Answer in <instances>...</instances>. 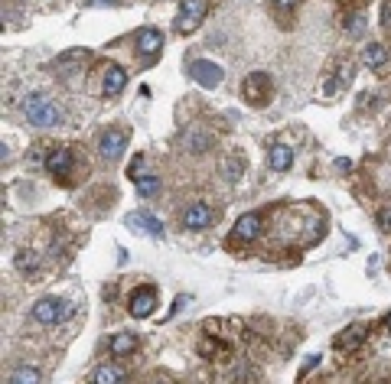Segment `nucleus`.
Returning <instances> with one entry per match:
<instances>
[{
    "instance_id": "1",
    "label": "nucleus",
    "mask_w": 391,
    "mask_h": 384,
    "mask_svg": "<svg viewBox=\"0 0 391 384\" xmlns=\"http://www.w3.org/2000/svg\"><path fill=\"white\" fill-rule=\"evenodd\" d=\"M23 118L30 121L33 128L46 130V128H59V124L65 121V114H63V107L56 105L53 98L33 91V95H26V101H23Z\"/></svg>"
},
{
    "instance_id": "2",
    "label": "nucleus",
    "mask_w": 391,
    "mask_h": 384,
    "mask_svg": "<svg viewBox=\"0 0 391 384\" xmlns=\"http://www.w3.org/2000/svg\"><path fill=\"white\" fill-rule=\"evenodd\" d=\"M69 313H72V306L65 303V299L59 297H40L36 303H33V322H40V326H59V322L69 320Z\"/></svg>"
},
{
    "instance_id": "3",
    "label": "nucleus",
    "mask_w": 391,
    "mask_h": 384,
    "mask_svg": "<svg viewBox=\"0 0 391 384\" xmlns=\"http://www.w3.org/2000/svg\"><path fill=\"white\" fill-rule=\"evenodd\" d=\"M242 91H244V98H248L254 107H265L267 98H271V91H274V85H271V75H267V72H251L242 82Z\"/></svg>"
},
{
    "instance_id": "4",
    "label": "nucleus",
    "mask_w": 391,
    "mask_h": 384,
    "mask_svg": "<svg viewBox=\"0 0 391 384\" xmlns=\"http://www.w3.org/2000/svg\"><path fill=\"white\" fill-rule=\"evenodd\" d=\"M206 0H180V10H176V33H192L206 17Z\"/></svg>"
},
{
    "instance_id": "5",
    "label": "nucleus",
    "mask_w": 391,
    "mask_h": 384,
    "mask_svg": "<svg viewBox=\"0 0 391 384\" xmlns=\"http://www.w3.org/2000/svg\"><path fill=\"white\" fill-rule=\"evenodd\" d=\"M153 310H157V290L153 287L134 290L131 299H127V313H131L134 320H147V316H153Z\"/></svg>"
},
{
    "instance_id": "6",
    "label": "nucleus",
    "mask_w": 391,
    "mask_h": 384,
    "mask_svg": "<svg viewBox=\"0 0 391 384\" xmlns=\"http://www.w3.org/2000/svg\"><path fill=\"white\" fill-rule=\"evenodd\" d=\"M124 147H127V134H124V130H117V128L105 130V134H101V140H98V153H101V160H108V163L121 160Z\"/></svg>"
},
{
    "instance_id": "7",
    "label": "nucleus",
    "mask_w": 391,
    "mask_h": 384,
    "mask_svg": "<svg viewBox=\"0 0 391 384\" xmlns=\"http://www.w3.org/2000/svg\"><path fill=\"white\" fill-rule=\"evenodd\" d=\"M192 78H196L202 88H215V85H222L225 69L219 62H212V59H196V62H192Z\"/></svg>"
},
{
    "instance_id": "8",
    "label": "nucleus",
    "mask_w": 391,
    "mask_h": 384,
    "mask_svg": "<svg viewBox=\"0 0 391 384\" xmlns=\"http://www.w3.org/2000/svg\"><path fill=\"white\" fill-rule=\"evenodd\" d=\"M212 225V205L209 202H192L186 212H183V228L186 232H202Z\"/></svg>"
},
{
    "instance_id": "9",
    "label": "nucleus",
    "mask_w": 391,
    "mask_h": 384,
    "mask_svg": "<svg viewBox=\"0 0 391 384\" xmlns=\"http://www.w3.org/2000/svg\"><path fill=\"white\" fill-rule=\"evenodd\" d=\"M160 49H163V33L160 30L150 26V30H144L138 36V55L144 59V62H153V59L160 55Z\"/></svg>"
},
{
    "instance_id": "10",
    "label": "nucleus",
    "mask_w": 391,
    "mask_h": 384,
    "mask_svg": "<svg viewBox=\"0 0 391 384\" xmlns=\"http://www.w3.org/2000/svg\"><path fill=\"white\" fill-rule=\"evenodd\" d=\"M124 222H127V228H131V232H147V235H153V238H163V222H160L157 215L131 212Z\"/></svg>"
},
{
    "instance_id": "11",
    "label": "nucleus",
    "mask_w": 391,
    "mask_h": 384,
    "mask_svg": "<svg viewBox=\"0 0 391 384\" xmlns=\"http://www.w3.org/2000/svg\"><path fill=\"white\" fill-rule=\"evenodd\" d=\"M261 235V215L258 212H248L238 218V225H235L232 238L235 241H242V245H248V241H254V238Z\"/></svg>"
},
{
    "instance_id": "12",
    "label": "nucleus",
    "mask_w": 391,
    "mask_h": 384,
    "mask_svg": "<svg viewBox=\"0 0 391 384\" xmlns=\"http://www.w3.org/2000/svg\"><path fill=\"white\" fill-rule=\"evenodd\" d=\"M267 166H271V173H287L294 166V150L287 147V143H271V150H267Z\"/></svg>"
},
{
    "instance_id": "13",
    "label": "nucleus",
    "mask_w": 391,
    "mask_h": 384,
    "mask_svg": "<svg viewBox=\"0 0 391 384\" xmlns=\"http://www.w3.org/2000/svg\"><path fill=\"white\" fill-rule=\"evenodd\" d=\"M124 85H127V69H121V65H108L105 85H101L105 98H117L121 91H124Z\"/></svg>"
},
{
    "instance_id": "14",
    "label": "nucleus",
    "mask_w": 391,
    "mask_h": 384,
    "mask_svg": "<svg viewBox=\"0 0 391 384\" xmlns=\"http://www.w3.org/2000/svg\"><path fill=\"white\" fill-rule=\"evenodd\" d=\"M138 335L134 332H117V335H111V342H108V352L117 355V358H124V355H134L138 352Z\"/></svg>"
},
{
    "instance_id": "15",
    "label": "nucleus",
    "mask_w": 391,
    "mask_h": 384,
    "mask_svg": "<svg viewBox=\"0 0 391 384\" xmlns=\"http://www.w3.org/2000/svg\"><path fill=\"white\" fill-rule=\"evenodd\" d=\"M69 166H72V153H69V147H53L49 150V157H46V170L56 173V176H63V173H69Z\"/></svg>"
},
{
    "instance_id": "16",
    "label": "nucleus",
    "mask_w": 391,
    "mask_h": 384,
    "mask_svg": "<svg viewBox=\"0 0 391 384\" xmlns=\"http://www.w3.org/2000/svg\"><path fill=\"white\" fill-rule=\"evenodd\" d=\"M369 329L365 326H349V329H342L336 335V349H359L362 342H365Z\"/></svg>"
},
{
    "instance_id": "17",
    "label": "nucleus",
    "mask_w": 391,
    "mask_h": 384,
    "mask_svg": "<svg viewBox=\"0 0 391 384\" xmlns=\"http://www.w3.org/2000/svg\"><path fill=\"white\" fill-rule=\"evenodd\" d=\"M362 62L369 65V69H381V65L388 62L385 46H381V43H369V46H365V53H362Z\"/></svg>"
},
{
    "instance_id": "18",
    "label": "nucleus",
    "mask_w": 391,
    "mask_h": 384,
    "mask_svg": "<svg viewBox=\"0 0 391 384\" xmlns=\"http://www.w3.org/2000/svg\"><path fill=\"white\" fill-rule=\"evenodd\" d=\"M92 381H98V384H115V381H124V372H121L117 365H98L95 372H92Z\"/></svg>"
},
{
    "instance_id": "19",
    "label": "nucleus",
    "mask_w": 391,
    "mask_h": 384,
    "mask_svg": "<svg viewBox=\"0 0 391 384\" xmlns=\"http://www.w3.org/2000/svg\"><path fill=\"white\" fill-rule=\"evenodd\" d=\"M7 381L10 384H36V381H42V374L36 372V368H13V372L7 374Z\"/></svg>"
},
{
    "instance_id": "20",
    "label": "nucleus",
    "mask_w": 391,
    "mask_h": 384,
    "mask_svg": "<svg viewBox=\"0 0 391 384\" xmlns=\"http://www.w3.org/2000/svg\"><path fill=\"white\" fill-rule=\"evenodd\" d=\"M134 182H138L140 199H150V195H157V192H160V180H157V176H140V180H134Z\"/></svg>"
},
{
    "instance_id": "21",
    "label": "nucleus",
    "mask_w": 391,
    "mask_h": 384,
    "mask_svg": "<svg viewBox=\"0 0 391 384\" xmlns=\"http://www.w3.org/2000/svg\"><path fill=\"white\" fill-rule=\"evenodd\" d=\"M88 59H92V53H88V49H69V53H63L59 55V65H72V62H88Z\"/></svg>"
},
{
    "instance_id": "22",
    "label": "nucleus",
    "mask_w": 391,
    "mask_h": 384,
    "mask_svg": "<svg viewBox=\"0 0 391 384\" xmlns=\"http://www.w3.org/2000/svg\"><path fill=\"white\" fill-rule=\"evenodd\" d=\"M209 143L212 140L206 137V134H186V150H192V153H206Z\"/></svg>"
},
{
    "instance_id": "23",
    "label": "nucleus",
    "mask_w": 391,
    "mask_h": 384,
    "mask_svg": "<svg viewBox=\"0 0 391 384\" xmlns=\"http://www.w3.org/2000/svg\"><path fill=\"white\" fill-rule=\"evenodd\" d=\"M36 264H40V257L33 254V251H20V254H17V261H13V267H17V270H33Z\"/></svg>"
},
{
    "instance_id": "24",
    "label": "nucleus",
    "mask_w": 391,
    "mask_h": 384,
    "mask_svg": "<svg viewBox=\"0 0 391 384\" xmlns=\"http://www.w3.org/2000/svg\"><path fill=\"white\" fill-rule=\"evenodd\" d=\"M297 3H300V0H271V7H274L277 13H284V17H290V13L297 10Z\"/></svg>"
},
{
    "instance_id": "25",
    "label": "nucleus",
    "mask_w": 391,
    "mask_h": 384,
    "mask_svg": "<svg viewBox=\"0 0 391 384\" xmlns=\"http://www.w3.org/2000/svg\"><path fill=\"white\" fill-rule=\"evenodd\" d=\"M346 30H349V33H362V30H365V17H359V13H356V17H349V20H346Z\"/></svg>"
},
{
    "instance_id": "26",
    "label": "nucleus",
    "mask_w": 391,
    "mask_h": 384,
    "mask_svg": "<svg viewBox=\"0 0 391 384\" xmlns=\"http://www.w3.org/2000/svg\"><path fill=\"white\" fill-rule=\"evenodd\" d=\"M381 26H385V30H391V0H385V3H381Z\"/></svg>"
},
{
    "instance_id": "27",
    "label": "nucleus",
    "mask_w": 391,
    "mask_h": 384,
    "mask_svg": "<svg viewBox=\"0 0 391 384\" xmlns=\"http://www.w3.org/2000/svg\"><path fill=\"white\" fill-rule=\"evenodd\" d=\"M140 166H144V157H134V163H131V180H140Z\"/></svg>"
},
{
    "instance_id": "28",
    "label": "nucleus",
    "mask_w": 391,
    "mask_h": 384,
    "mask_svg": "<svg viewBox=\"0 0 391 384\" xmlns=\"http://www.w3.org/2000/svg\"><path fill=\"white\" fill-rule=\"evenodd\" d=\"M186 303H190V297H176V303H173V310H169V316H176V313H180L183 306H186Z\"/></svg>"
},
{
    "instance_id": "29",
    "label": "nucleus",
    "mask_w": 391,
    "mask_h": 384,
    "mask_svg": "<svg viewBox=\"0 0 391 384\" xmlns=\"http://www.w3.org/2000/svg\"><path fill=\"white\" fill-rule=\"evenodd\" d=\"M88 7H117V0H85Z\"/></svg>"
},
{
    "instance_id": "30",
    "label": "nucleus",
    "mask_w": 391,
    "mask_h": 384,
    "mask_svg": "<svg viewBox=\"0 0 391 384\" xmlns=\"http://www.w3.org/2000/svg\"><path fill=\"white\" fill-rule=\"evenodd\" d=\"M0 160H3V163H10V143H7V140L0 143Z\"/></svg>"
},
{
    "instance_id": "31",
    "label": "nucleus",
    "mask_w": 391,
    "mask_h": 384,
    "mask_svg": "<svg viewBox=\"0 0 391 384\" xmlns=\"http://www.w3.org/2000/svg\"><path fill=\"white\" fill-rule=\"evenodd\" d=\"M385 326H388V329H391V313H388V316H385Z\"/></svg>"
}]
</instances>
